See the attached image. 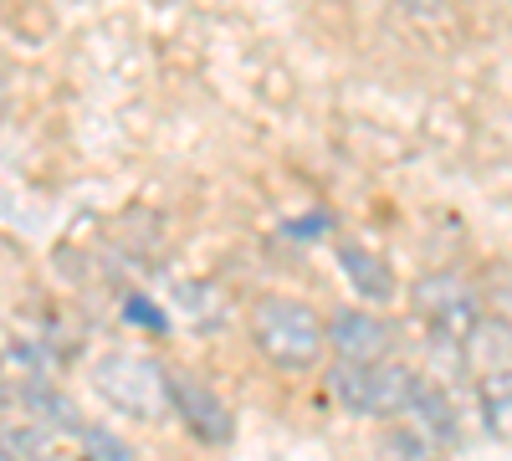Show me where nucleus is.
<instances>
[{"label":"nucleus","instance_id":"obj_10","mask_svg":"<svg viewBox=\"0 0 512 461\" xmlns=\"http://www.w3.org/2000/svg\"><path fill=\"white\" fill-rule=\"evenodd\" d=\"M0 451L11 461H62L47 426H6L0 431Z\"/></svg>","mask_w":512,"mask_h":461},{"label":"nucleus","instance_id":"obj_6","mask_svg":"<svg viewBox=\"0 0 512 461\" xmlns=\"http://www.w3.org/2000/svg\"><path fill=\"white\" fill-rule=\"evenodd\" d=\"M405 415H410V426H420V431L431 436L441 451L461 441V415H456V405H451L446 385H436V380H420V385H415V395H410V410H405Z\"/></svg>","mask_w":512,"mask_h":461},{"label":"nucleus","instance_id":"obj_13","mask_svg":"<svg viewBox=\"0 0 512 461\" xmlns=\"http://www.w3.org/2000/svg\"><path fill=\"white\" fill-rule=\"evenodd\" d=\"M128 318H134V323H144V328H164V313H154L144 298H128Z\"/></svg>","mask_w":512,"mask_h":461},{"label":"nucleus","instance_id":"obj_2","mask_svg":"<svg viewBox=\"0 0 512 461\" xmlns=\"http://www.w3.org/2000/svg\"><path fill=\"white\" fill-rule=\"evenodd\" d=\"M420 385V374L379 359V364H354V359H333L328 369V390L349 415H369V421H395L410 410V395Z\"/></svg>","mask_w":512,"mask_h":461},{"label":"nucleus","instance_id":"obj_4","mask_svg":"<svg viewBox=\"0 0 512 461\" xmlns=\"http://www.w3.org/2000/svg\"><path fill=\"white\" fill-rule=\"evenodd\" d=\"M169 395H175V415L190 426L195 441L226 446V441L236 436V421H231L226 400L210 390L205 380H195V374H185V369H169Z\"/></svg>","mask_w":512,"mask_h":461},{"label":"nucleus","instance_id":"obj_11","mask_svg":"<svg viewBox=\"0 0 512 461\" xmlns=\"http://www.w3.org/2000/svg\"><path fill=\"white\" fill-rule=\"evenodd\" d=\"M466 292H472V287H466L456 272H431V277H420V282L410 287V298H415V308H420L425 318H436L441 308H451L456 298H466Z\"/></svg>","mask_w":512,"mask_h":461},{"label":"nucleus","instance_id":"obj_1","mask_svg":"<svg viewBox=\"0 0 512 461\" xmlns=\"http://www.w3.org/2000/svg\"><path fill=\"white\" fill-rule=\"evenodd\" d=\"M251 339L262 349L267 364L297 374V369H313L323 359L328 344V328L318 318V308L297 303V298H262L251 308Z\"/></svg>","mask_w":512,"mask_h":461},{"label":"nucleus","instance_id":"obj_3","mask_svg":"<svg viewBox=\"0 0 512 461\" xmlns=\"http://www.w3.org/2000/svg\"><path fill=\"white\" fill-rule=\"evenodd\" d=\"M93 390L123 410L134 421H164L175 410V395H169V369H159L144 354H103L93 364Z\"/></svg>","mask_w":512,"mask_h":461},{"label":"nucleus","instance_id":"obj_7","mask_svg":"<svg viewBox=\"0 0 512 461\" xmlns=\"http://www.w3.org/2000/svg\"><path fill=\"white\" fill-rule=\"evenodd\" d=\"M338 267H344L349 272V282H354V292H359V298H369L374 308H384V303H390L395 298V277H390V267H384L379 257H374V251L369 246H359V241H344V246H338Z\"/></svg>","mask_w":512,"mask_h":461},{"label":"nucleus","instance_id":"obj_5","mask_svg":"<svg viewBox=\"0 0 512 461\" xmlns=\"http://www.w3.org/2000/svg\"><path fill=\"white\" fill-rule=\"evenodd\" d=\"M395 323L384 318V313H364V308H344V313H333L328 323V344L338 359H354V364H379V359H390L395 354Z\"/></svg>","mask_w":512,"mask_h":461},{"label":"nucleus","instance_id":"obj_9","mask_svg":"<svg viewBox=\"0 0 512 461\" xmlns=\"http://www.w3.org/2000/svg\"><path fill=\"white\" fill-rule=\"evenodd\" d=\"M482 421L497 441L512 446V369H497L482 380Z\"/></svg>","mask_w":512,"mask_h":461},{"label":"nucleus","instance_id":"obj_14","mask_svg":"<svg viewBox=\"0 0 512 461\" xmlns=\"http://www.w3.org/2000/svg\"><path fill=\"white\" fill-rule=\"evenodd\" d=\"M6 395H11L6 390V354H0V405H6Z\"/></svg>","mask_w":512,"mask_h":461},{"label":"nucleus","instance_id":"obj_8","mask_svg":"<svg viewBox=\"0 0 512 461\" xmlns=\"http://www.w3.org/2000/svg\"><path fill=\"white\" fill-rule=\"evenodd\" d=\"M379 461H441V446L425 436L420 426H384L379 431V446H374Z\"/></svg>","mask_w":512,"mask_h":461},{"label":"nucleus","instance_id":"obj_12","mask_svg":"<svg viewBox=\"0 0 512 461\" xmlns=\"http://www.w3.org/2000/svg\"><path fill=\"white\" fill-rule=\"evenodd\" d=\"M77 441H82V461H134V451H128L113 431H103V426H88Z\"/></svg>","mask_w":512,"mask_h":461}]
</instances>
